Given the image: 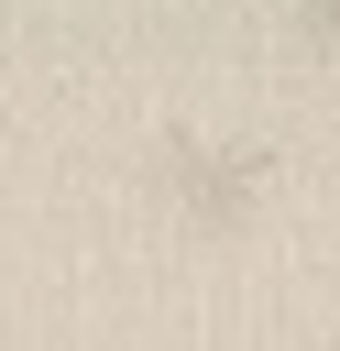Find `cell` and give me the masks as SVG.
Listing matches in <instances>:
<instances>
[{
    "instance_id": "cell-1",
    "label": "cell",
    "mask_w": 340,
    "mask_h": 351,
    "mask_svg": "<svg viewBox=\"0 0 340 351\" xmlns=\"http://www.w3.org/2000/svg\"><path fill=\"white\" fill-rule=\"evenodd\" d=\"M296 11H340V0H296Z\"/></svg>"
}]
</instances>
